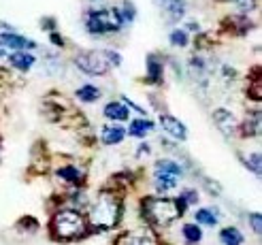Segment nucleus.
I'll return each instance as SVG.
<instances>
[{"label":"nucleus","instance_id":"nucleus-1","mask_svg":"<svg viewBox=\"0 0 262 245\" xmlns=\"http://www.w3.org/2000/svg\"><path fill=\"white\" fill-rule=\"evenodd\" d=\"M122 198L111 190H102L90 209V224L98 230H109L122 220Z\"/></svg>","mask_w":262,"mask_h":245},{"label":"nucleus","instance_id":"nucleus-2","mask_svg":"<svg viewBox=\"0 0 262 245\" xmlns=\"http://www.w3.org/2000/svg\"><path fill=\"white\" fill-rule=\"evenodd\" d=\"M143 217L156 228H164L173 224L177 217L183 213L177 198H164V196H149L143 201Z\"/></svg>","mask_w":262,"mask_h":245},{"label":"nucleus","instance_id":"nucleus-3","mask_svg":"<svg viewBox=\"0 0 262 245\" xmlns=\"http://www.w3.org/2000/svg\"><path fill=\"white\" fill-rule=\"evenodd\" d=\"M88 220L77 209H62L51 217V233L60 241H71L85 235Z\"/></svg>","mask_w":262,"mask_h":245},{"label":"nucleus","instance_id":"nucleus-4","mask_svg":"<svg viewBox=\"0 0 262 245\" xmlns=\"http://www.w3.org/2000/svg\"><path fill=\"white\" fill-rule=\"evenodd\" d=\"M124 26V19L117 9H100V11H90L85 19V28L90 34H109L117 32Z\"/></svg>","mask_w":262,"mask_h":245},{"label":"nucleus","instance_id":"nucleus-5","mask_svg":"<svg viewBox=\"0 0 262 245\" xmlns=\"http://www.w3.org/2000/svg\"><path fill=\"white\" fill-rule=\"evenodd\" d=\"M75 64L88 75H104L111 66L104 51H81L77 54Z\"/></svg>","mask_w":262,"mask_h":245},{"label":"nucleus","instance_id":"nucleus-6","mask_svg":"<svg viewBox=\"0 0 262 245\" xmlns=\"http://www.w3.org/2000/svg\"><path fill=\"white\" fill-rule=\"evenodd\" d=\"M115 245H158V239L151 230H128L117 237Z\"/></svg>","mask_w":262,"mask_h":245},{"label":"nucleus","instance_id":"nucleus-7","mask_svg":"<svg viewBox=\"0 0 262 245\" xmlns=\"http://www.w3.org/2000/svg\"><path fill=\"white\" fill-rule=\"evenodd\" d=\"M160 124H162V128H164V132L166 135H171L173 139H177V141H186V137H188V130H186V126H183L177 118H173V115H160Z\"/></svg>","mask_w":262,"mask_h":245},{"label":"nucleus","instance_id":"nucleus-8","mask_svg":"<svg viewBox=\"0 0 262 245\" xmlns=\"http://www.w3.org/2000/svg\"><path fill=\"white\" fill-rule=\"evenodd\" d=\"M0 43H3L5 47H11V49H34L36 43L30 41V38H26V36H19L15 32H5V34H0Z\"/></svg>","mask_w":262,"mask_h":245},{"label":"nucleus","instance_id":"nucleus-9","mask_svg":"<svg viewBox=\"0 0 262 245\" xmlns=\"http://www.w3.org/2000/svg\"><path fill=\"white\" fill-rule=\"evenodd\" d=\"M58 177L64 184H71V186H81L83 184V171L75 164H67V166H62V169H58Z\"/></svg>","mask_w":262,"mask_h":245},{"label":"nucleus","instance_id":"nucleus-10","mask_svg":"<svg viewBox=\"0 0 262 245\" xmlns=\"http://www.w3.org/2000/svg\"><path fill=\"white\" fill-rule=\"evenodd\" d=\"M128 105L126 102H109L104 107V118H109L113 122H126L128 120Z\"/></svg>","mask_w":262,"mask_h":245},{"label":"nucleus","instance_id":"nucleus-11","mask_svg":"<svg viewBox=\"0 0 262 245\" xmlns=\"http://www.w3.org/2000/svg\"><path fill=\"white\" fill-rule=\"evenodd\" d=\"M9 62H11V66H15L17 71H30L36 60H34V56L26 54L24 49H19V51H15V54L9 56Z\"/></svg>","mask_w":262,"mask_h":245},{"label":"nucleus","instance_id":"nucleus-12","mask_svg":"<svg viewBox=\"0 0 262 245\" xmlns=\"http://www.w3.org/2000/svg\"><path fill=\"white\" fill-rule=\"evenodd\" d=\"M154 130V122L145 120V118H139V120H133L128 126V135L130 137H137V139H143V137H147V132Z\"/></svg>","mask_w":262,"mask_h":245},{"label":"nucleus","instance_id":"nucleus-13","mask_svg":"<svg viewBox=\"0 0 262 245\" xmlns=\"http://www.w3.org/2000/svg\"><path fill=\"white\" fill-rule=\"evenodd\" d=\"M124 137H126V130H124L122 126H107V128H102V135H100L104 145H117V143H122Z\"/></svg>","mask_w":262,"mask_h":245},{"label":"nucleus","instance_id":"nucleus-14","mask_svg":"<svg viewBox=\"0 0 262 245\" xmlns=\"http://www.w3.org/2000/svg\"><path fill=\"white\" fill-rule=\"evenodd\" d=\"M154 186L158 188V192H171L177 188V177L175 175H168V173H156V182Z\"/></svg>","mask_w":262,"mask_h":245},{"label":"nucleus","instance_id":"nucleus-15","mask_svg":"<svg viewBox=\"0 0 262 245\" xmlns=\"http://www.w3.org/2000/svg\"><path fill=\"white\" fill-rule=\"evenodd\" d=\"M162 73H164L162 62L156 56H147V77H149V81L160 83L162 81Z\"/></svg>","mask_w":262,"mask_h":245},{"label":"nucleus","instance_id":"nucleus-16","mask_svg":"<svg viewBox=\"0 0 262 245\" xmlns=\"http://www.w3.org/2000/svg\"><path fill=\"white\" fill-rule=\"evenodd\" d=\"M220 239L224 245H243V235L239 233V228H234V226H228V228L222 230Z\"/></svg>","mask_w":262,"mask_h":245},{"label":"nucleus","instance_id":"nucleus-17","mask_svg":"<svg viewBox=\"0 0 262 245\" xmlns=\"http://www.w3.org/2000/svg\"><path fill=\"white\" fill-rule=\"evenodd\" d=\"M77 98H79L81 102H96L100 98V90L96 85H81L79 90H77Z\"/></svg>","mask_w":262,"mask_h":245},{"label":"nucleus","instance_id":"nucleus-18","mask_svg":"<svg viewBox=\"0 0 262 245\" xmlns=\"http://www.w3.org/2000/svg\"><path fill=\"white\" fill-rule=\"evenodd\" d=\"M156 173H168V175H183V169H181V164L173 162V160H160V162H156Z\"/></svg>","mask_w":262,"mask_h":245},{"label":"nucleus","instance_id":"nucleus-19","mask_svg":"<svg viewBox=\"0 0 262 245\" xmlns=\"http://www.w3.org/2000/svg\"><path fill=\"white\" fill-rule=\"evenodd\" d=\"M194 220H196V224H203V226H215L217 224V215H213V211L211 209H199L194 213Z\"/></svg>","mask_w":262,"mask_h":245},{"label":"nucleus","instance_id":"nucleus-20","mask_svg":"<svg viewBox=\"0 0 262 245\" xmlns=\"http://www.w3.org/2000/svg\"><path fill=\"white\" fill-rule=\"evenodd\" d=\"M183 239L188 243H201V239H203L201 224H186L183 226Z\"/></svg>","mask_w":262,"mask_h":245},{"label":"nucleus","instance_id":"nucleus-21","mask_svg":"<svg viewBox=\"0 0 262 245\" xmlns=\"http://www.w3.org/2000/svg\"><path fill=\"white\" fill-rule=\"evenodd\" d=\"M215 122L222 128V132L228 135V130H234V120L228 111H215Z\"/></svg>","mask_w":262,"mask_h":245},{"label":"nucleus","instance_id":"nucleus-22","mask_svg":"<svg viewBox=\"0 0 262 245\" xmlns=\"http://www.w3.org/2000/svg\"><path fill=\"white\" fill-rule=\"evenodd\" d=\"M164 5H166V11L171 13L173 19H181L183 13H186V3H183V0H166Z\"/></svg>","mask_w":262,"mask_h":245},{"label":"nucleus","instance_id":"nucleus-23","mask_svg":"<svg viewBox=\"0 0 262 245\" xmlns=\"http://www.w3.org/2000/svg\"><path fill=\"white\" fill-rule=\"evenodd\" d=\"M171 45H175V47H186V45H188V32L173 30V32H171Z\"/></svg>","mask_w":262,"mask_h":245},{"label":"nucleus","instance_id":"nucleus-24","mask_svg":"<svg viewBox=\"0 0 262 245\" xmlns=\"http://www.w3.org/2000/svg\"><path fill=\"white\" fill-rule=\"evenodd\" d=\"M120 15H122V19L124 21H133L135 17H137V11H135V5L133 3H124V7H122V11H120Z\"/></svg>","mask_w":262,"mask_h":245},{"label":"nucleus","instance_id":"nucleus-25","mask_svg":"<svg viewBox=\"0 0 262 245\" xmlns=\"http://www.w3.org/2000/svg\"><path fill=\"white\" fill-rule=\"evenodd\" d=\"M179 196L186 201V205L199 203V192H196V190H181V194H179Z\"/></svg>","mask_w":262,"mask_h":245},{"label":"nucleus","instance_id":"nucleus-26","mask_svg":"<svg viewBox=\"0 0 262 245\" xmlns=\"http://www.w3.org/2000/svg\"><path fill=\"white\" fill-rule=\"evenodd\" d=\"M250 224H252V230H254L256 235L262 233V215L260 213H252L250 215Z\"/></svg>","mask_w":262,"mask_h":245},{"label":"nucleus","instance_id":"nucleus-27","mask_svg":"<svg viewBox=\"0 0 262 245\" xmlns=\"http://www.w3.org/2000/svg\"><path fill=\"white\" fill-rule=\"evenodd\" d=\"M247 169H252L256 175H260V153H252V158L247 160Z\"/></svg>","mask_w":262,"mask_h":245},{"label":"nucleus","instance_id":"nucleus-28","mask_svg":"<svg viewBox=\"0 0 262 245\" xmlns=\"http://www.w3.org/2000/svg\"><path fill=\"white\" fill-rule=\"evenodd\" d=\"M51 41H54L56 45H64V41H62V38H60V36H58L56 32H54V34H51Z\"/></svg>","mask_w":262,"mask_h":245},{"label":"nucleus","instance_id":"nucleus-29","mask_svg":"<svg viewBox=\"0 0 262 245\" xmlns=\"http://www.w3.org/2000/svg\"><path fill=\"white\" fill-rule=\"evenodd\" d=\"M141 149H139V156H141V153H149V145H145V143H143V145H139Z\"/></svg>","mask_w":262,"mask_h":245},{"label":"nucleus","instance_id":"nucleus-30","mask_svg":"<svg viewBox=\"0 0 262 245\" xmlns=\"http://www.w3.org/2000/svg\"><path fill=\"white\" fill-rule=\"evenodd\" d=\"M45 26H47V30H51V28H54V21H51V19H43V28H45Z\"/></svg>","mask_w":262,"mask_h":245},{"label":"nucleus","instance_id":"nucleus-31","mask_svg":"<svg viewBox=\"0 0 262 245\" xmlns=\"http://www.w3.org/2000/svg\"><path fill=\"white\" fill-rule=\"evenodd\" d=\"M3 56H5V45L0 43V58H3Z\"/></svg>","mask_w":262,"mask_h":245}]
</instances>
